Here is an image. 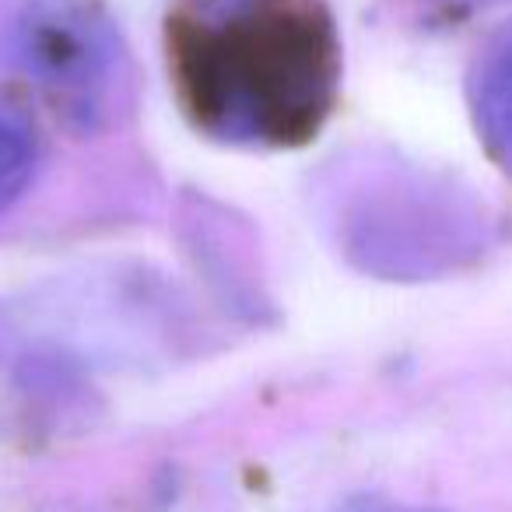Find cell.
I'll use <instances>...</instances> for the list:
<instances>
[{"mask_svg": "<svg viewBox=\"0 0 512 512\" xmlns=\"http://www.w3.org/2000/svg\"><path fill=\"white\" fill-rule=\"evenodd\" d=\"M162 46L179 113L228 148H302L341 99L330 0H172Z\"/></svg>", "mask_w": 512, "mask_h": 512, "instance_id": "1", "label": "cell"}, {"mask_svg": "<svg viewBox=\"0 0 512 512\" xmlns=\"http://www.w3.org/2000/svg\"><path fill=\"white\" fill-rule=\"evenodd\" d=\"M11 60L46 109L78 134H99L134 113V60L102 0H22Z\"/></svg>", "mask_w": 512, "mask_h": 512, "instance_id": "2", "label": "cell"}, {"mask_svg": "<svg viewBox=\"0 0 512 512\" xmlns=\"http://www.w3.org/2000/svg\"><path fill=\"white\" fill-rule=\"evenodd\" d=\"M428 4H439V8H460V11H477V8H495L505 0H428Z\"/></svg>", "mask_w": 512, "mask_h": 512, "instance_id": "5", "label": "cell"}, {"mask_svg": "<svg viewBox=\"0 0 512 512\" xmlns=\"http://www.w3.org/2000/svg\"><path fill=\"white\" fill-rule=\"evenodd\" d=\"M36 134L15 113L0 109V214L11 211L15 200L29 190L36 172Z\"/></svg>", "mask_w": 512, "mask_h": 512, "instance_id": "4", "label": "cell"}, {"mask_svg": "<svg viewBox=\"0 0 512 512\" xmlns=\"http://www.w3.org/2000/svg\"><path fill=\"white\" fill-rule=\"evenodd\" d=\"M474 109L491 151L512 165V32L498 39L477 64Z\"/></svg>", "mask_w": 512, "mask_h": 512, "instance_id": "3", "label": "cell"}, {"mask_svg": "<svg viewBox=\"0 0 512 512\" xmlns=\"http://www.w3.org/2000/svg\"><path fill=\"white\" fill-rule=\"evenodd\" d=\"M407 512H425V509H407Z\"/></svg>", "mask_w": 512, "mask_h": 512, "instance_id": "6", "label": "cell"}]
</instances>
